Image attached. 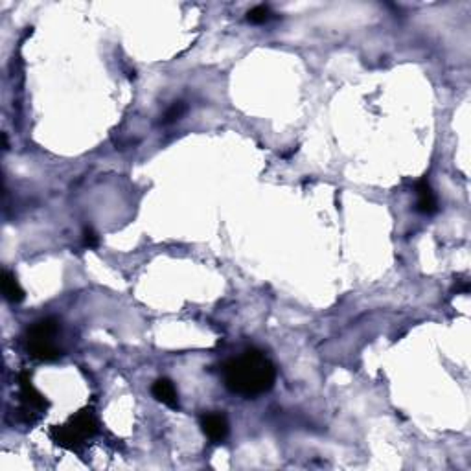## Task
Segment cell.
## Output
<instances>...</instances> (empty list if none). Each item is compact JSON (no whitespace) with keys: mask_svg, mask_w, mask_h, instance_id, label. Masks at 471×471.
I'll list each match as a JSON object with an SVG mask.
<instances>
[{"mask_svg":"<svg viewBox=\"0 0 471 471\" xmlns=\"http://www.w3.org/2000/svg\"><path fill=\"white\" fill-rule=\"evenodd\" d=\"M223 381L232 394L256 398L273 389L276 368L264 352L251 348L225 363Z\"/></svg>","mask_w":471,"mask_h":471,"instance_id":"1","label":"cell"},{"mask_svg":"<svg viewBox=\"0 0 471 471\" xmlns=\"http://www.w3.org/2000/svg\"><path fill=\"white\" fill-rule=\"evenodd\" d=\"M98 424L94 420L91 410H80L76 416H72L68 424L52 429V438L57 446L65 447V449H77L82 446L83 440L96 435Z\"/></svg>","mask_w":471,"mask_h":471,"instance_id":"2","label":"cell"},{"mask_svg":"<svg viewBox=\"0 0 471 471\" xmlns=\"http://www.w3.org/2000/svg\"><path fill=\"white\" fill-rule=\"evenodd\" d=\"M201 429L208 440L219 444L228 436V421L221 412H207L201 418Z\"/></svg>","mask_w":471,"mask_h":471,"instance_id":"3","label":"cell"},{"mask_svg":"<svg viewBox=\"0 0 471 471\" xmlns=\"http://www.w3.org/2000/svg\"><path fill=\"white\" fill-rule=\"evenodd\" d=\"M19 383H21V398L26 405L33 410H39V412H45L48 409V401L45 400V396L36 387L31 385V377L28 372H22Z\"/></svg>","mask_w":471,"mask_h":471,"instance_id":"4","label":"cell"},{"mask_svg":"<svg viewBox=\"0 0 471 471\" xmlns=\"http://www.w3.org/2000/svg\"><path fill=\"white\" fill-rule=\"evenodd\" d=\"M151 394L153 398L160 403H164L170 409H177L179 407V394L177 389L173 385L172 380H167V377H158L151 387Z\"/></svg>","mask_w":471,"mask_h":471,"instance_id":"5","label":"cell"},{"mask_svg":"<svg viewBox=\"0 0 471 471\" xmlns=\"http://www.w3.org/2000/svg\"><path fill=\"white\" fill-rule=\"evenodd\" d=\"M26 345L33 359L56 361L61 355V350L57 348L54 339H26Z\"/></svg>","mask_w":471,"mask_h":471,"instance_id":"6","label":"cell"},{"mask_svg":"<svg viewBox=\"0 0 471 471\" xmlns=\"http://www.w3.org/2000/svg\"><path fill=\"white\" fill-rule=\"evenodd\" d=\"M416 195H418V203H416L418 212L426 214V216H433L438 212V201H436L435 192L427 183V179H421L420 183L416 184Z\"/></svg>","mask_w":471,"mask_h":471,"instance_id":"7","label":"cell"},{"mask_svg":"<svg viewBox=\"0 0 471 471\" xmlns=\"http://www.w3.org/2000/svg\"><path fill=\"white\" fill-rule=\"evenodd\" d=\"M57 331H59V322L54 317H46L28 328L26 339H54Z\"/></svg>","mask_w":471,"mask_h":471,"instance_id":"8","label":"cell"},{"mask_svg":"<svg viewBox=\"0 0 471 471\" xmlns=\"http://www.w3.org/2000/svg\"><path fill=\"white\" fill-rule=\"evenodd\" d=\"M2 291H4L6 300L11 302V304H19V302L24 300V289L17 282L15 274L8 271V269H6L4 276H2Z\"/></svg>","mask_w":471,"mask_h":471,"instance_id":"9","label":"cell"},{"mask_svg":"<svg viewBox=\"0 0 471 471\" xmlns=\"http://www.w3.org/2000/svg\"><path fill=\"white\" fill-rule=\"evenodd\" d=\"M271 19V10L267 6H256L247 13V21L251 24H265Z\"/></svg>","mask_w":471,"mask_h":471,"instance_id":"10","label":"cell"},{"mask_svg":"<svg viewBox=\"0 0 471 471\" xmlns=\"http://www.w3.org/2000/svg\"><path fill=\"white\" fill-rule=\"evenodd\" d=\"M184 111H186V105H184L183 102H175L173 103L170 109H167L166 112H164V118H163V124H173L177 122V120H181V117L184 114Z\"/></svg>","mask_w":471,"mask_h":471,"instance_id":"11","label":"cell"},{"mask_svg":"<svg viewBox=\"0 0 471 471\" xmlns=\"http://www.w3.org/2000/svg\"><path fill=\"white\" fill-rule=\"evenodd\" d=\"M83 245L87 248H96L100 245V238H98V234L91 227L83 228Z\"/></svg>","mask_w":471,"mask_h":471,"instance_id":"12","label":"cell"}]
</instances>
